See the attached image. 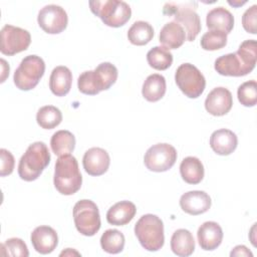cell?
I'll use <instances>...</instances> for the list:
<instances>
[{
  "label": "cell",
  "mask_w": 257,
  "mask_h": 257,
  "mask_svg": "<svg viewBox=\"0 0 257 257\" xmlns=\"http://www.w3.org/2000/svg\"><path fill=\"white\" fill-rule=\"evenodd\" d=\"M135 234L143 248L148 251H158L164 246V224L157 215H143L135 225Z\"/></svg>",
  "instance_id": "5b68a950"
},
{
  "label": "cell",
  "mask_w": 257,
  "mask_h": 257,
  "mask_svg": "<svg viewBox=\"0 0 257 257\" xmlns=\"http://www.w3.org/2000/svg\"><path fill=\"white\" fill-rule=\"evenodd\" d=\"M53 184L55 189L65 196L73 195L81 188L82 176L78 163L70 154L58 157L54 168Z\"/></svg>",
  "instance_id": "3957f363"
},
{
  "label": "cell",
  "mask_w": 257,
  "mask_h": 257,
  "mask_svg": "<svg viewBox=\"0 0 257 257\" xmlns=\"http://www.w3.org/2000/svg\"><path fill=\"white\" fill-rule=\"evenodd\" d=\"M50 147L52 152L58 157L69 155L75 148V137L69 131H57L51 137Z\"/></svg>",
  "instance_id": "4316f807"
},
{
  "label": "cell",
  "mask_w": 257,
  "mask_h": 257,
  "mask_svg": "<svg viewBox=\"0 0 257 257\" xmlns=\"http://www.w3.org/2000/svg\"><path fill=\"white\" fill-rule=\"evenodd\" d=\"M185 40L186 32L184 28L175 21L166 23L160 31L159 41L169 50L181 47Z\"/></svg>",
  "instance_id": "603a6c76"
},
{
  "label": "cell",
  "mask_w": 257,
  "mask_h": 257,
  "mask_svg": "<svg viewBox=\"0 0 257 257\" xmlns=\"http://www.w3.org/2000/svg\"><path fill=\"white\" fill-rule=\"evenodd\" d=\"M71 256V255H77V256H79L80 254L77 252V251H75V250H72L71 248H67L65 251H62L61 253H60V256Z\"/></svg>",
  "instance_id": "74e56055"
},
{
  "label": "cell",
  "mask_w": 257,
  "mask_h": 257,
  "mask_svg": "<svg viewBox=\"0 0 257 257\" xmlns=\"http://www.w3.org/2000/svg\"><path fill=\"white\" fill-rule=\"evenodd\" d=\"M154 37V28L147 21H136L127 31L128 41L138 46L148 44Z\"/></svg>",
  "instance_id": "83f0119b"
},
{
  "label": "cell",
  "mask_w": 257,
  "mask_h": 257,
  "mask_svg": "<svg viewBox=\"0 0 257 257\" xmlns=\"http://www.w3.org/2000/svg\"><path fill=\"white\" fill-rule=\"evenodd\" d=\"M175 80L181 91L190 98L199 97L206 86L204 75L191 63H183L177 68Z\"/></svg>",
  "instance_id": "30bf717a"
},
{
  "label": "cell",
  "mask_w": 257,
  "mask_h": 257,
  "mask_svg": "<svg viewBox=\"0 0 257 257\" xmlns=\"http://www.w3.org/2000/svg\"><path fill=\"white\" fill-rule=\"evenodd\" d=\"M50 163V153L43 142H35L27 148L19 160L18 175L26 181L32 182L38 179L43 170Z\"/></svg>",
  "instance_id": "277c9868"
},
{
  "label": "cell",
  "mask_w": 257,
  "mask_h": 257,
  "mask_svg": "<svg viewBox=\"0 0 257 257\" xmlns=\"http://www.w3.org/2000/svg\"><path fill=\"white\" fill-rule=\"evenodd\" d=\"M110 158L108 153L101 148L88 149L82 158L84 171L90 176H101L109 168Z\"/></svg>",
  "instance_id": "9a60e30c"
},
{
  "label": "cell",
  "mask_w": 257,
  "mask_h": 257,
  "mask_svg": "<svg viewBox=\"0 0 257 257\" xmlns=\"http://www.w3.org/2000/svg\"><path fill=\"white\" fill-rule=\"evenodd\" d=\"M201 47L204 50L214 51L221 49L227 44V34L219 30H209L201 38Z\"/></svg>",
  "instance_id": "1f68e13d"
},
{
  "label": "cell",
  "mask_w": 257,
  "mask_h": 257,
  "mask_svg": "<svg viewBox=\"0 0 257 257\" xmlns=\"http://www.w3.org/2000/svg\"><path fill=\"white\" fill-rule=\"evenodd\" d=\"M137 213V208L131 201H120L111 206L106 212V221L110 225L123 226L130 223Z\"/></svg>",
  "instance_id": "7402d4cb"
},
{
  "label": "cell",
  "mask_w": 257,
  "mask_h": 257,
  "mask_svg": "<svg viewBox=\"0 0 257 257\" xmlns=\"http://www.w3.org/2000/svg\"><path fill=\"white\" fill-rule=\"evenodd\" d=\"M171 249L177 256L187 257L195 250V240L192 233L187 229L176 230L171 238Z\"/></svg>",
  "instance_id": "cb8c5ba5"
},
{
  "label": "cell",
  "mask_w": 257,
  "mask_h": 257,
  "mask_svg": "<svg viewBox=\"0 0 257 257\" xmlns=\"http://www.w3.org/2000/svg\"><path fill=\"white\" fill-rule=\"evenodd\" d=\"M197 238L199 245L203 250L212 251L221 245L223 240V231L217 222L207 221L199 227Z\"/></svg>",
  "instance_id": "ac0fdd59"
},
{
  "label": "cell",
  "mask_w": 257,
  "mask_h": 257,
  "mask_svg": "<svg viewBox=\"0 0 257 257\" xmlns=\"http://www.w3.org/2000/svg\"><path fill=\"white\" fill-rule=\"evenodd\" d=\"M257 59L256 40L248 39L243 41L238 50L218 57L215 60V70L225 76H244L250 73Z\"/></svg>",
  "instance_id": "6da1fadb"
},
{
  "label": "cell",
  "mask_w": 257,
  "mask_h": 257,
  "mask_svg": "<svg viewBox=\"0 0 257 257\" xmlns=\"http://www.w3.org/2000/svg\"><path fill=\"white\" fill-rule=\"evenodd\" d=\"M44 71L45 63L40 56L27 55L21 60L14 72V84L20 90H30L38 84Z\"/></svg>",
  "instance_id": "ba28073f"
},
{
  "label": "cell",
  "mask_w": 257,
  "mask_h": 257,
  "mask_svg": "<svg viewBox=\"0 0 257 257\" xmlns=\"http://www.w3.org/2000/svg\"><path fill=\"white\" fill-rule=\"evenodd\" d=\"M0 158H1V168H0V176L5 177L12 174L15 160L13 155L6 149L0 150Z\"/></svg>",
  "instance_id": "d590c367"
},
{
  "label": "cell",
  "mask_w": 257,
  "mask_h": 257,
  "mask_svg": "<svg viewBox=\"0 0 257 257\" xmlns=\"http://www.w3.org/2000/svg\"><path fill=\"white\" fill-rule=\"evenodd\" d=\"M89 8L105 25L114 28L124 25L132 16L130 5L119 0H92Z\"/></svg>",
  "instance_id": "8992f818"
},
{
  "label": "cell",
  "mask_w": 257,
  "mask_h": 257,
  "mask_svg": "<svg viewBox=\"0 0 257 257\" xmlns=\"http://www.w3.org/2000/svg\"><path fill=\"white\" fill-rule=\"evenodd\" d=\"M176 149L167 143H160L148 149L144 157V163L152 172H166L170 170L177 161Z\"/></svg>",
  "instance_id": "8fae6325"
},
{
  "label": "cell",
  "mask_w": 257,
  "mask_h": 257,
  "mask_svg": "<svg viewBox=\"0 0 257 257\" xmlns=\"http://www.w3.org/2000/svg\"><path fill=\"white\" fill-rule=\"evenodd\" d=\"M72 73L66 66L59 65L53 68L49 77V88L56 96L66 95L71 88Z\"/></svg>",
  "instance_id": "44dd1931"
},
{
  "label": "cell",
  "mask_w": 257,
  "mask_h": 257,
  "mask_svg": "<svg viewBox=\"0 0 257 257\" xmlns=\"http://www.w3.org/2000/svg\"><path fill=\"white\" fill-rule=\"evenodd\" d=\"M30 240L35 251L40 254L53 252L58 244L57 233L50 226L36 227L31 233Z\"/></svg>",
  "instance_id": "e0dca14e"
},
{
  "label": "cell",
  "mask_w": 257,
  "mask_h": 257,
  "mask_svg": "<svg viewBox=\"0 0 257 257\" xmlns=\"http://www.w3.org/2000/svg\"><path fill=\"white\" fill-rule=\"evenodd\" d=\"M147 61L157 70H166L173 63V54L164 46H155L147 53Z\"/></svg>",
  "instance_id": "f1b7e54d"
},
{
  "label": "cell",
  "mask_w": 257,
  "mask_h": 257,
  "mask_svg": "<svg viewBox=\"0 0 257 257\" xmlns=\"http://www.w3.org/2000/svg\"><path fill=\"white\" fill-rule=\"evenodd\" d=\"M37 22L44 32L48 34H58L66 28L68 17L61 6L49 4L40 9Z\"/></svg>",
  "instance_id": "4fadbf2b"
},
{
  "label": "cell",
  "mask_w": 257,
  "mask_h": 257,
  "mask_svg": "<svg viewBox=\"0 0 257 257\" xmlns=\"http://www.w3.org/2000/svg\"><path fill=\"white\" fill-rule=\"evenodd\" d=\"M206 25L210 30H219L228 34L234 27V16L229 10L219 6L207 13Z\"/></svg>",
  "instance_id": "ffe728a7"
},
{
  "label": "cell",
  "mask_w": 257,
  "mask_h": 257,
  "mask_svg": "<svg viewBox=\"0 0 257 257\" xmlns=\"http://www.w3.org/2000/svg\"><path fill=\"white\" fill-rule=\"evenodd\" d=\"M238 145V138L235 133L228 128H220L210 137L211 149L220 156H228L232 154Z\"/></svg>",
  "instance_id": "d6986e66"
},
{
  "label": "cell",
  "mask_w": 257,
  "mask_h": 257,
  "mask_svg": "<svg viewBox=\"0 0 257 257\" xmlns=\"http://www.w3.org/2000/svg\"><path fill=\"white\" fill-rule=\"evenodd\" d=\"M237 96L242 105L254 106L257 103V82L255 80L243 82L238 87Z\"/></svg>",
  "instance_id": "d6a6232c"
},
{
  "label": "cell",
  "mask_w": 257,
  "mask_h": 257,
  "mask_svg": "<svg viewBox=\"0 0 257 257\" xmlns=\"http://www.w3.org/2000/svg\"><path fill=\"white\" fill-rule=\"evenodd\" d=\"M228 3L231 5V6H234V7H239V6H242L243 4L246 3V1H243V2H240V1H228Z\"/></svg>",
  "instance_id": "f35d334b"
},
{
  "label": "cell",
  "mask_w": 257,
  "mask_h": 257,
  "mask_svg": "<svg viewBox=\"0 0 257 257\" xmlns=\"http://www.w3.org/2000/svg\"><path fill=\"white\" fill-rule=\"evenodd\" d=\"M233 105L232 93L229 89L219 86L213 88L205 99L206 110L215 116L225 115Z\"/></svg>",
  "instance_id": "5bb4252c"
},
{
  "label": "cell",
  "mask_w": 257,
  "mask_h": 257,
  "mask_svg": "<svg viewBox=\"0 0 257 257\" xmlns=\"http://www.w3.org/2000/svg\"><path fill=\"white\" fill-rule=\"evenodd\" d=\"M124 235L116 229H108L100 237V246L109 254H117L123 250Z\"/></svg>",
  "instance_id": "4dcf8cb0"
},
{
  "label": "cell",
  "mask_w": 257,
  "mask_h": 257,
  "mask_svg": "<svg viewBox=\"0 0 257 257\" xmlns=\"http://www.w3.org/2000/svg\"><path fill=\"white\" fill-rule=\"evenodd\" d=\"M166 89V78L159 73H154L149 75L144 81L142 94L148 101L156 102L165 95Z\"/></svg>",
  "instance_id": "d4e9b609"
},
{
  "label": "cell",
  "mask_w": 257,
  "mask_h": 257,
  "mask_svg": "<svg viewBox=\"0 0 257 257\" xmlns=\"http://www.w3.org/2000/svg\"><path fill=\"white\" fill-rule=\"evenodd\" d=\"M193 4L195 3L170 2L164 6V14L171 15L175 22L184 28L188 41H194L202 28L200 17L193 8Z\"/></svg>",
  "instance_id": "52a82bcc"
},
{
  "label": "cell",
  "mask_w": 257,
  "mask_h": 257,
  "mask_svg": "<svg viewBox=\"0 0 257 257\" xmlns=\"http://www.w3.org/2000/svg\"><path fill=\"white\" fill-rule=\"evenodd\" d=\"M211 198L204 191H189L180 198L181 209L193 216L206 213L211 208Z\"/></svg>",
  "instance_id": "2e32d148"
},
{
  "label": "cell",
  "mask_w": 257,
  "mask_h": 257,
  "mask_svg": "<svg viewBox=\"0 0 257 257\" xmlns=\"http://www.w3.org/2000/svg\"><path fill=\"white\" fill-rule=\"evenodd\" d=\"M0 34V51L4 55L11 56L22 52L28 48L31 42V35L29 31L10 24L4 25Z\"/></svg>",
  "instance_id": "7c38bea8"
},
{
  "label": "cell",
  "mask_w": 257,
  "mask_h": 257,
  "mask_svg": "<svg viewBox=\"0 0 257 257\" xmlns=\"http://www.w3.org/2000/svg\"><path fill=\"white\" fill-rule=\"evenodd\" d=\"M73 221L77 231L84 236H93L100 229L99 211L91 200H80L73 207Z\"/></svg>",
  "instance_id": "9c48e42d"
},
{
  "label": "cell",
  "mask_w": 257,
  "mask_h": 257,
  "mask_svg": "<svg viewBox=\"0 0 257 257\" xmlns=\"http://www.w3.org/2000/svg\"><path fill=\"white\" fill-rule=\"evenodd\" d=\"M117 74V68L112 63L101 62L93 70H86L78 76V90L83 94L95 95L114 84Z\"/></svg>",
  "instance_id": "7a4b0ae2"
},
{
  "label": "cell",
  "mask_w": 257,
  "mask_h": 257,
  "mask_svg": "<svg viewBox=\"0 0 257 257\" xmlns=\"http://www.w3.org/2000/svg\"><path fill=\"white\" fill-rule=\"evenodd\" d=\"M230 256H247V257H252L253 254L252 252L244 245H238L233 248V250L230 253Z\"/></svg>",
  "instance_id": "8d00e7d4"
},
{
  "label": "cell",
  "mask_w": 257,
  "mask_h": 257,
  "mask_svg": "<svg viewBox=\"0 0 257 257\" xmlns=\"http://www.w3.org/2000/svg\"><path fill=\"white\" fill-rule=\"evenodd\" d=\"M204 173V166L196 157H187L181 162L180 174L182 179L188 184L197 185L201 183Z\"/></svg>",
  "instance_id": "484cf974"
},
{
  "label": "cell",
  "mask_w": 257,
  "mask_h": 257,
  "mask_svg": "<svg viewBox=\"0 0 257 257\" xmlns=\"http://www.w3.org/2000/svg\"><path fill=\"white\" fill-rule=\"evenodd\" d=\"M242 26L243 28L251 34H256L257 32V5H252L248 8L242 16Z\"/></svg>",
  "instance_id": "e575fe53"
},
{
  "label": "cell",
  "mask_w": 257,
  "mask_h": 257,
  "mask_svg": "<svg viewBox=\"0 0 257 257\" xmlns=\"http://www.w3.org/2000/svg\"><path fill=\"white\" fill-rule=\"evenodd\" d=\"M62 113L59 108L53 105H44L40 107L36 113V121L38 125L44 130H52L60 124Z\"/></svg>",
  "instance_id": "f546056e"
},
{
  "label": "cell",
  "mask_w": 257,
  "mask_h": 257,
  "mask_svg": "<svg viewBox=\"0 0 257 257\" xmlns=\"http://www.w3.org/2000/svg\"><path fill=\"white\" fill-rule=\"evenodd\" d=\"M2 255L13 257H27L29 256L28 248L24 241L20 238H9L1 244Z\"/></svg>",
  "instance_id": "836d02e7"
}]
</instances>
